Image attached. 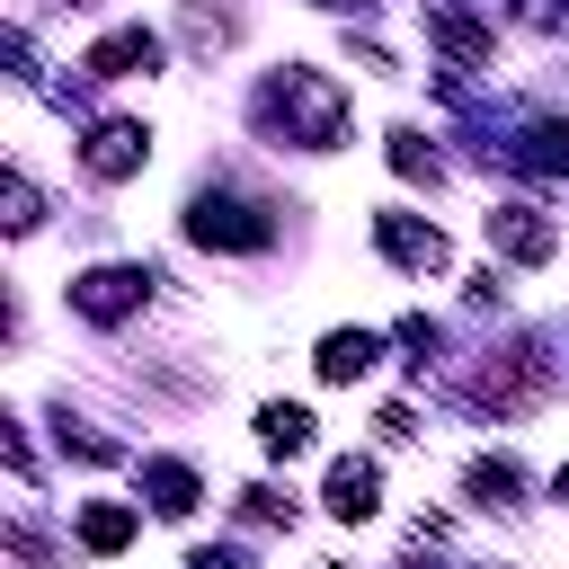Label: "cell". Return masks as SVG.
<instances>
[{
  "mask_svg": "<svg viewBox=\"0 0 569 569\" xmlns=\"http://www.w3.org/2000/svg\"><path fill=\"white\" fill-rule=\"evenodd\" d=\"M151 284H160L151 267H89V276H71V311L107 329V320H133Z\"/></svg>",
  "mask_w": 569,
  "mask_h": 569,
  "instance_id": "cell-3",
  "label": "cell"
},
{
  "mask_svg": "<svg viewBox=\"0 0 569 569\" xmlns=\"http://www.w3.org/2000/svg\"><path fill=\"white\" fill-rule=\"evenodd\" d=\"M551 498H560V507H569V462H560V480H551Z\"/></svg>",
  "mask_w": 569,
  "mask_h": 569,
  "instance_id": "cell-20",
  "label": "cell"
},
{
  "mask_svg": "<svg viewBox=\"0 0 569 569\" xmlns=\"http://www.w3.org/2000/svg\"><path fill=\"white\" fill-rule=\"evenodd\" d=\"M489 249H507L516 267H542V258L560 249V231H551L533 204H489Z\"/></svg>",
  "mask_w": 569,
  "mask_h": 569,
  "instance_id": "cell-6",
  "label": "cell"
},
{
  "mask_svg": "<svg viewBox=\"0 0 569 569\" xmlns=\"http://www.w3.org/2000/svg\"><path fill=\"white\" fill-rule=\"evenodd\" d=\"M258 124H284V142H302V151H329V142L347 133V98H338L329 71L284 62V71L258 89Z\"/></svg>",
  "mask_w": 569,
  "mask_h": 569,
  "instance_id": "cell-1",
  "label": "cell"
},
{
  "mask_svg": "<svg viewBox=\"0 0 569 569\" xmlns=\"http://www.w3.org/2000/svg\"><path fill=\"white\" fill-rule=\"evenodd\" d=\"M507 160H516V169H551V178H569V124H525V133L507 142Z\"/></svg>",
  "mask_w": 569,
  "mask_h": 569,
  "instance_id": "cell-13",
  "label": "cell"
},
{
  "mask_svg": "<svg viewBox=\"0 0 569 569\" xmlns=\"http://www.w3.org/2000/svg\"><path fill=\"white\" fill-rule=\"evenodd\" d=\"M187 569H240V551H196Z\"/></svg>",
  "mask_w": 569,
  "mask_h": 569,
  "instance_id": "cell-19",
  "label": "cell"
},
{
  "mask_svg": "<svg viewBox=\"0 0 569 569\" xmlns=\"http://www.w3.org/2000/svg\"><path fill=\"white\" fill-rule=\"evenodd\" d=\"M151 62H160V36H151V27H116V36L89 44V71H98V80H133V71H151Z\"/></svg>",
  "mask_w": 569,
  "mask_h": 569,
  "instance_id": "cell-7",
  "label": "cell"
},
{
  "mask_svg": "<svg viewBox=\"0 0 569 569\" xmlns=\"http://www.w3.org/2000/svg\"><path fill=\"white\" fill-rule=\"evenodd\" d=\"M240 507H249V516H258V525H276V516H293V507H284V498H276V489H240Z\"/></svg>",
  "mask_w": 569,
  "mask_h": 569,
  "instance_id": "cell-18",
  "label": "cell"
},
{
  "mask_svg": "<svg viewBox=\"0 0 569 569\" xmlns=\"http://www.w3.org/2000/svg\"><path fill=\"white\" fill-rule=\"evenodd\" d=\"M258 445H267V453H302V445H311V409L267 400V409H258Z\"/></svg>",
  "mask_w": 569,
  "mask_h": 569,
  "instance_id": "cell-14",
  "label": "cell"
},
{
  "mask_svg": "<svg viewBox=\"0 0 569 569\" xmlns=\"http://www.w3.org/2000/svg\"><path fill=\"white\" fill-rule=\"evenodd\" d=\"M391 169H400L409 187H436V151H427L418 133H391Z\"/></svg>",
  "mask_w": 569,
  "mask_h": 569,
  "instance_id": "cell-17",
  "label": "cell"
},
{
  "mask_svg": "<svg viewBox=\"0 0 569 569\" xmlns=\"http://www.w3.org/2000/svg\"><path fill=\"white\" fill-rule=\"evenodd\" d=\"M373 507H382V471H373V462H356V453H338V462H329V516L365 525Z\"/></svg>",
  "mask_w": 569,
  "mask_h": 569,
  "instance_id": "cell-8",
  "label": "cell"
},
{
  "mask_svg": "<svg viewBox=\"0 0 569 569\" xmlns=\"http://www.w3.org/2000/svg\"><path fill=\"white\" fill-rule=\"evenodd\" d=\"M427 36H436L445 53H462V62H480V53H489V36H480L462 9H427Z\"/></svg>",
  "mask_w": 569,
  "mask_h": 569,
  "instance_id": "cell-15",
  "label": "cell"
},
{
  "mask_svg": "<svg viewBox=\"0 0 569 569\" xmlns=\"http://www.w3.org/2000/svg\"><path fill=\"white\" fill-rule=\"evenodd\" d=\"M124 542H133V507H124V498H89V507H80V551L107 560V551H124Z\"/></svg>",
  "mask_w": 569,
  "mask_h": 569,
  "instance_id": "cell-12",
  "label": "cell"
},
{
  "mask_svg": "<svg viewBox=\"0 0 569 569\" xmlns=\"http://www.w3.org/2000/svg\"><path fill=\"white\" fill-rule=\"evenodd\" d=\"M142 498H151L160 516H196V498H204V489H196V471H187V462L151 453V462H142Z\"/></svg>",
  "mask_w": 569,
  "mask_h": 569,
  "instance_id": "cell-10",
  "label": "cell"
},
{
  "mask_svg": "<svg viewBox=\"0 0 569 569\" xmlns=\"http://www.w3.org/2000/svg\"><path fill=\"white\" fill-rule=\"evenodd\" d=\"M80 160H89V178H133V169L151 160V133H142L133 116H107V124H89Z\"/></svg>",
  "mask_w": 569,
  "mask_h": 569,
  "instance_id": "cell-5",
  "label": "cell"
},
{
  "mask_svg": "<svg viewBox=\"0 0 569 569\" xmlns=\"http://www.w3.org/2000/svg\"><path fill=\"white\" fill-rule=\"evenodd\" d=\"M373 240H382V258H391V267H409V276H445V267H453L445 231H436V222H418V213H373Z\"/></svg>",
  "mask_w": 569,
  "mask_h": 569,
  "instance_id": "cell-4",
  "label": "cell"
},
{
  "mask_svg": "<svg viewBox=\"0 0 569 569\" xmlns=\"http://www.w3.org/2000/svg\"><path fill=\"white\" fill-rule=\"evenodd\" d=\"M462 498H471V507H516V498H525V471H516L507 453H480V462L462 471Z\"/></svg>",
  "mask_w": 569,
  "mask_h": 569,
  "instance_id": "cell-11",
  "label": "cell"
},
{
  "mask_svg": "<svg viewBox=\"0 0 569 569\" xmlns=\"http://www.w3.org/2000/svg\"><path fill=\"white\" fill-rule=\"evenodd\" d=\"M187 240H196V249H240V258H249V249L276 240V222H267L249 196H222V187H213V196L187 204Z\"/></svg>",
  "mask_w": 569,
  "mask_h": 569,
  "instance_id": "cell-2",
  "label": "cell"
},
{
  "mask_svg": "<svg viewBox=\"0 0 569 569\" xmlns=\"http://www.w3.org/2000/svg\"><path fill=\"white\" fill-rule=\"evenodd\" d=\"M0 204H9V213H0L9 231H36V222H44V196H36V178H27V169H9V178H0Z\"/></svg>",
  "mask_w": 569,
  "mask_h": 569,
  "instance_id": "cell-16",
  "label": "cell"
},
{
  "mask_svg": "<svg viewBox=\"0 0 569 569\" xmlns=\"http://www.w3.org/2000/svg\"><path fill=\"white\" fill-rule=\"evenodd\" d=\"M373 356H382V338H373V329H329L311 365H320V382H356V373H373Z\"/></svg>",
  "mask_w": 569,
  "mask_h": 569,
  "instance_id": "cell-9",
  "label": "cell"
}]
</instances>
